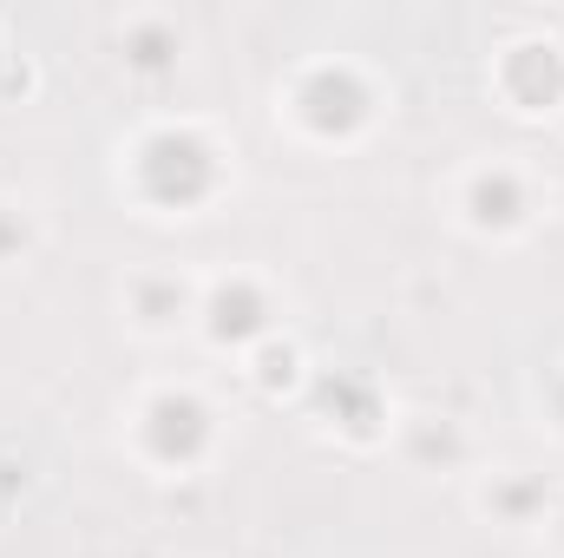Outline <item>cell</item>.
Masks as SVG:
<instances>
[{"instance_id": "4fadbf2b", "label": "cell", "mask_w": 564, "mask_h": 558, "mask_svg": "<svg viewBox=\"0 0 564 558\" xmlns=\"http://www.w3.org/2000/svg\"><path fill=\"white\" fill-rule=\"evenodd\" d=\"M26 237H33V230H26V217L0 204V264H7V257H20V250H26Z\"/></svg>"}, {"instance_id": "9c48e42d", "label": "cell", "mask_w": 564, "mask_h": 558, "mask_svg": "<svg viewBox=\"0 0 564 558\" xmlns=\"http://www.w3.org/2000/svg\"><path fill=\"white\" fill-rule=\"evenodd\" d=\"M191 309V289L177 277H139L132 282V315H139L144 329H164V322H177Z\"/></svg>"}, {"instance_id": "30bf717a", "label": "cell", "mask_w": 564, "mask_h": 558, "mask_svg": "<svg viewBox=\"0 0 564 558\" xmlns=\"http://www.w3.org/2000/svg\"><path fill=\"white\" fill-rule=\"evenodd\" d=\"M408 453H414V460H440V466H453V460H466V433H459L453 420H414Z\"/></svg>"}, {"instance_id": "8fae6325", "label": "cell", "mask_w": 564, "mask_h": 558, "mask_svg": "<svg viewBox=\"0 0 564 558\" xmlns=\"http://www.w3.org/2000/svg\"><path fill=\"white\" fill-rule=\"evenodd\" d=\"M126 53H132V66L158 73V66H171V53H177V33H171L164 20H139V26L126 33Z\"/></svg>"}, {"instance_id": "8992f818", "label": "cell", "mask_w": 564, "mask_h": 558, "mask_svg": "<svg viewBox=\"0 0 564 558\" xmlns=\"http://www.w3.org/2000/svg\"><path fill=\"white\" fill-rule=\"evenodd\" d=\"M525 211H532V191H525V178H519L512 164L473 171V184H466V217H473L479 230H519Z\"/></svg>"}, {"instance_id": "277c9868", "label": "cell", "mask_w": 564, "mask_h": 558, "mask_svg": "<svg viewBox=\"0 0 564 558\" xmlns=\"http://www.w3.org/2000/svg\"><path fill=\"white\" fill-rule=\"evenodd\" d=\"M270 296L257 289L250 277H230L217 282L210 296H204V329H210V342H224V348H243V342H263L270 335Z\"/></svg>"}, {"instance_id": "52a82bcc", "label": "cell", "mask_w": 564, "mask_h": 558, "mask_svg": "<svg viewBox=\"0 0 564 558\" xmlns=\"http://www.w3.org/2000/svg\"><path fill=\"white\" fill-rule=\"evenodd\" d=\"M315 408L335 415V427L355 433V440H375V433H381V395H375L361 375H322V382H315Z\"/></svg>"}, {"instance_id": "5bb4252c", "label": "cell", "mask_w": 564, "mask_h": 558, "mask_svg": "<svg viewBox=\"0 0 564 558\" xmlns=\"http://www.w3.org/2000/svg\"><path fill=\"white\" fill-rule=\"evenodd\" d=\"M545 401H552V420L564 427V375H552V395H545Z\"/></svg>"}, {"instance_id": "ba28073f", "label": "cell", "mask_w": 564, "mask_h": 558, "mask_svg": "<svg viewBox=\"0 0 564 558\" xmlns=\"http://www.w3.org/2000/svg\"><path fill=\"white\" fill-rule=\"evenodd\" d=\"M486 513H499L506 526H532L545 513V480H525V473H506L486 486Z\"/></svg>"}, {"instance_id": "7a4b0ae2", "label": "cell", "mask_w": 564, "mask_h": 558, "mask_svg": "<svg viewBox=\"0 0 564 558\" xmlns=\"http://www.w3.org/2000/svg\"><path fill=\"white\" fill-rule=\"evenodd\" d=\"M139 433H144V453L158 466H191V460H204V447H210L217 427H210V408L191 388H164V395L144 401Z\"/></svg>"}, {"instance_id": "5b68a950", "label": "cell", "mask_w": 564, "mask_h": 558, "mask_svg": "<svg viewBox=\"0 0 564 558\" xmlns=\"http://www.w3.org/2000/svg\"><path fill=\"white\" fill-rule=\"evenodd\" d=\"M499 86H506L525 112L558 106V99H564V53H558V46H545V40L512 46V53L499 60Z\"/></svg>"}, {"instance_id": "7c38bea8", "label": "cell", "mask_w": 564, "mask_h": 558, "mask_svg": "<svg viewBox=\"0 0 564 558\" xmlns=\"http://www.w3.org/2000/svg\"><path fill=\"white\" fill-rule=\"evenodd\" d=\"M295 368H302V355L289 342H263L257 348V382L263 388H295Z\"/></svg>"}, {"instance_id": "3957f363", "label": "cell", "mask_w": 564, "mask_h": 558, "mask_svg": "<svg viewBox=\"0 0 564 558\" xmlns=\"http://www.w3.org/2000/svg\"><path fill=\"white\" fill-rule=\"evenodd\" d=\"M368 112H375V99H368L361 73H348V66H315V73H302V86H295V119H302L308 132H322V139L361 132Z\"/></svg>"}, {"instance_id": "9a60e30c", "label": "cell", "mask_w": 564, "mask_h": 558, "mask_svg": "<svg viewBox=\"0 0 564 558\" xmlns=\"http://www.w3.org/2000/svg\"><path fill=\"white\" fill-rule=\"evenodd\" d=\"M558 539H564V513H558Z\"/></svg>"}, {"instance_id": "6da1fadb", "label": "cell", "mask_w": 564, "mask_h": 558, "mask_svg": "<svg viewBox=\"0 0 564 558\" xmlns=\"http://www.w3.org/2000/svg\"><path fill=\"white\" fill-rule=\"evenodd\" d=\"M132 178H139V191L151 204L191 211V204H204V197L217 191L224 164H217L210 139H197V132H184V126H158V132L139 139V151H132Z\"/></svg>"}]
</instances>
